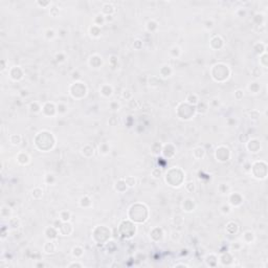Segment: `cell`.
Returning <instances> with one entry per match:
<instances>
[{
	"label": "cell",
	"instance_id": "obj_9",
	"mask_svg": "<svg viewBox=\"0 0 268 268\" xmlns=\"http://www.w3.org/2000/svg\"><path fill=\"white\" fill-rule=\"evenodd\" d=\"M125 180V183L128 188H133L134 186L136 184V179L132 176H127L126 178H124Z\"/></svg>",
	"mask_w": 268,
	"mask_h": 268
},
{
	"label": "cell",
	"instance_id": "obj_4",
	"mask_svg": "<svg viewBox=\"0 0 268 268\" xmlns=\"http://www.w3.org/2000/svg\"><path fill=\"white\" fill-rule=\"evenodd\" d=\"M194 208H195L194 200H192L190 198L183 200V210H186V212H192V210H194Z\"/></svg>",
	"mask_w": 268,
	"mask_h": 268
},
{
	"label": "cell",
	"instance_id": "obj_11",
	"mask_svg": "<svg viewBox=\"0 0 268 268\" xmlns=\"http://www.w3.org/2000/svg\"><path fill=\"white\" fill-rule=\"evenodd\" d=\"M87 202H92L91 201V199L89 198L88 196H84V197H82V198H81V200H80V205L82 206V207H85L86 208L87 207V205H86V203Z\"/></svg>",
	"mask_w": 268,
	"mask_h": 268
},
{
	"label": "cell",
	"instance_id": "obj_8",
	"mask_svg": "<svg viewBox=\"0 0 268 268\" xmlns=\"http://www.w3.org/2000/svg\"><path fill=\"white\" fill-rule=\"evenodd\" d=\"M90 33H91V36L94 38H97L101 36V28H100V26H97V25H92V26L90 27Z\"/></svg>",
	"mask_w": 268,
	"mask_h": 268
},
{
	"label": "cell",
	"instance_id": "obj_14",
	"mask_svg": "<svg viewBox=\"0 0 268 268\" xmlns=\"http://www.w3.org/2000/svg\"><path fill=\"white\" fill-rule=\"evenodd\" d=\"M68 266H69V267H72V266H80V267H81V266H82V265L79 264V263H71V264H69V265H68Z\"/></svg>",
	"mask_w": 268,
	"mask_h": 268
},
{
	"label": "cell",
	"instance_id": "obj_12",
	"mask_svg": "<svg viewBox=\"0 0 268 268\" xmlns=\"http://www.w3.org/2000/svg\"><path fill=\"white\" fill-rule=\"evenodd\" d=\"M161 174H162V171L159 168H156V169H154L152 171V176L154 178H159L161 176Z\"/></svg>",
	"mask_w": 268,
	"mask_h": 268
},
{
	"label": "cell",
	"instance_id": "obj_3",
	"mask_svg": "<svg viewBox=\"0 0 268 268\" xmlns=\"http://www.w3.org/2000/svg\"><path fill=\"white\" fill-rule=\"evenodd\" d=\"M186 102L191 106H196L197 104L199 103V99H198V95L195 94V93H191L186 97Z\"/></svg>",
	"mask_w": 268,
	"mask_h": 268
},
{
	"label": "cell",
	"instance_id": "obj_7",
	"mask_svg": "<svg viewBox=\"0 0 268 268\" xmlns=\"http://www.w3.org/2000/svg\"><path fill=\"white\" fill-rule=\"evenodd\" d=\"M21 139H22V137H21V135H19V134H12V135L10 136V142L13 144V146H18V144L21 142Z\"/></svg>",
	"mask_w": 268,
	"mask_h": 268
},
{
	"label": "cell",
	"instance_id": "obj_10",
	"mask_svg": "<svg viewBox=\"0 0 268 268\" xmlns=\"http://www.w3.org/2000/svg\"><path fill=\"white\" fill-rule=\"evenodd\" d=\"M31 196H33L34 199H40L42 196H43V191L40 188H36L31 191Z\"/></svg>",
	"mask_w": 268,
	"mask_h": 268
},
{
	"label": "cell",
	"instance_id": "obj_6",
	"mask_svg": "<svg viewBox=\"0 0 268 268\" xmlns=\"http://www.w3.org/2000/svg\"><path fill=\"white\" fill-rule=\"evenodd\" d=\"M70 216H71L70 212H68V210H61L59 213V220L61 222H68L70 219Z\"/></svg>",
	"mask_w": 268,
	"mask_h": 268
},
{
	"label": "cell",
	"instance_id": "obj_1",
	"mask_svg": "<svg viewBox=\"0 0 268 268\" xmlns=\"http://www.w3.org/2000/svg\"><path fill=\"white\" fill-rule=\"evenodd\" d=\"M247 149L252 153H258L261 150V141L259 139H256V138L250 139L247 142Z\"/></svg>",
	"mask_w": 268,
	"mask_h": 268
},
{
	"label": "cell",
	"instance_id": "obj_2",
	"mask_svg": "<svg viewBox=\"0 0 268 268\" xmlns=\"http://www.w3.org/2000/svg\"><path fill=\"white\" fill-rule=\"evenodd\" d=\"M29 156L24 152H20L18 155H17V161H18L20 165H27L29 162Z\"/></svg>",
	"mask_w": 268,
	"mask_h": 268
},
{
	"label": "cell",
	"instance_id": "obj_5",
	"mask_svg": "<svg viewBox=\"0 0 268 268\" xmlns=\"http://www.w3.org/2000/svg\"><path fill=\"white\" fill-rule=\"evenodd\" d=\"M193 155L195 156V158L198 159V160H200V159H202L204 157V155H205V151H204L203 148H201V147H198V148H195L194 151H193Z\"/></svg>",
	"mask_w": 268,
	"mask_h": 268
},
{
	"label": "cell",
	"instance_id": "obj_13",
	"mask_svg": "<svg viewBox=\"0 0 268 268\" xmlns=\"http://www.w3.org/2000/svg\"><path fill=\"white\" fill-rule=\"evenodd\" d=\"M37 4H38V5H41L42 7H45V8H46V6H47V5H50V2H48V1H45V2H40V1H38V2H37Z\"/></svg>",
	"mask_w": 268,
	"mask_h": 268
}]
</instances>
